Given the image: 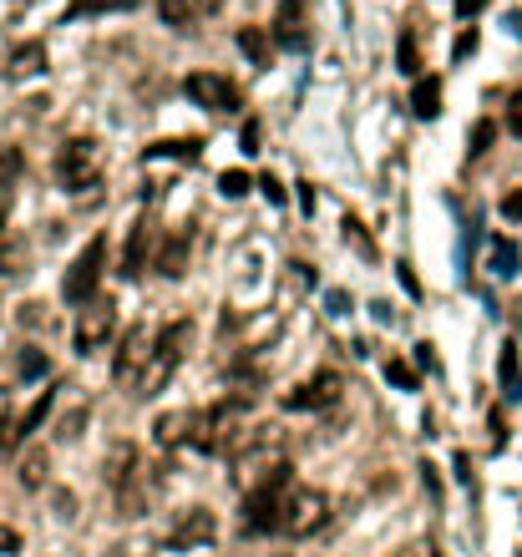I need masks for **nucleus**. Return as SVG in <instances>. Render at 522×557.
<instances>
[{"instance_id":"obj_1","label":"nucleus","mask_w":522,"mask_h":557,"mask_svg":"<svg viewBox=\"0 0 522 557\" xmlns=\"http://www.w3.org/2000/svg\"><path fill=\"white\" fill-rule=\"evenodd\" d=\"M244 441H249V401L244 395H234V401H223L213 411H193L188 446H198L208 456H234Z\"/></svg>"},{"instance_id":"obj_2","label":"nucleus","mask_w":522,"mask_h":557,"mask_svg":"<svg viewBox=\"0 0 522 557\" xmlns=\"http://www.w3.org/2000/svg\"><path fill=\"white\" fill-rule=\"evenodd\" d=\"M188 345H193V325L188 320H173L158 340H153V360H147V370H142V380L132 385V395H142V401H153V395L178 375V365H183V355H188Z\"/></svg>"},{"instance_id":"obj_3","label":"nucleus","mask_w":522,"mask_h":557,"mask_svg":"<svg viewBox=\"0 0 522 557\" xmlns=\"http://www.w3.org/2000/svg\"><path fill=\"white\" fill-rule=\"evenodd\" d=\"M284 502H289V471L274 476V482H264V487H249V492H244V517H239L244 537L279 532V527H284Z\"/></svg>"},{"instance_id":"obj_4","label":"nucleus","mask_w":522,"mask_h":557,"mask_svg":"<svg viewBox=\"0 0 522 557\" xmlns=\"http://www.w3.org/2000/svg\"><path fill=\"white\" fill-rule=\"evenodd\" d=\"M234 466H239V482L249 492V487H264V482H274V476L289 471V451L279 446L274 431H259V441H244L234 451Z\"/></svg>"},{"instance_id":"obj_5","label":"nucleus","mask_w":522,"mask_h":557,"mask_svg":"<svg viewBox=\"0 0 522 557\" xmlns=\"http://www.w3.org/2000/svg\"><path fill=\"white\" fill-rule=\"evenodd\" d=\"M56 178L66 193H82L102 178V147L92 137H71L61 152H56Z\"/></svg>"},{"instance_id":"obj_6","label":"nucleus","mask_w":522,"mask_h":557,"mask_svg":"<svg viewBox=\"0 0 522 557\" xmlns=\"http://www.w3.org/2000/svg\"><path fill=\"white\" fill-rule=\"evenodd\" d=\"M325 522H330V497H325L320 487H289L284 527H279V532H289L294 542H300V537H315Z\"/></svg>"},{"instance_id":"obj_7","label":"nucleus","mask_w":522,"mask_h":557,"mask_svg":"<svg viewBox=\"0 0 522 557\" xmlns=\"http://www.w3.org/2000/svg\"><path fill=\"white\" fill-rule=\"evenodd\" d=\"M102 264H107V238H92V244L71 259L66 279H61V299L66 304H87L97 299V279H102Z\"/></svg>"},{"instance_id":"obj_8","label":"nucleus","mask_w":522,"mask_h":557,"mask_svg":"<svg viewBox=\"0 0 522 557\" xmlns=\"http://www.w3.org/2000/svg\"><path fill=\"white\" fill-rule=\"evenodd\" d=\"M112 330H117V304H112L107 294L87 299L82 314H77V350H82V355L102 350V345L112 340Z\"/></svg>"},{"instance_id":"obj_9","label":"nucleus","mask_w":522,"mask_h":557,"mask_svg":"<svg viewBox=\"0 0 522 557\" xmlns=\"http://www.w3.org/2000/svg\"><path fill=\"white\" fill-rule=\"evenodd\" d=\"M183 92L203 112H239V87L229 82V76H218V71H193L183 82Z\"/></svg>"},{"instance_id":"obj_10","label":"nucleus","mask_w":522,"mask_h":557,"mask_svg":"<svg viewBox=\"0 0 522 557\" xmlns=\"http://www.w3.org/2000/svg\"><path fill=\"white\" fill-rule=\"evenodd\" d=\"M274 46L284 51H310V11H305V0H279L274 6V26H269Z\"/></svg>"},{"instance_id":"obj_11","label":"nucleus","mask_w":522,"mask_h":557,"mask_svg":"<svg viewBox=\"0 0 522 557\" xmlns=\"http://www.w3.org/2000/svg\"><path fill=\"white\" fill-rule=\"evenodd\" d=\"M213 537H218L213 512H203V507H183V512L173 517V527H168L163 547H173V552H193V547H208Z\"/></svg>"},{"instance_id":"obj_12","label":"nucleus","mask_w":522,"mask_h":557,"mask_svg":"<svg viewBox=\"0 0 522 557\" xmlns=\"http://www.w3.org/2000/svg\"><path fill=\"white\" fill-rule=\"evenodd\" d=\"M147 360H153V330H127V340H122V350H117V360H112V380L117 385H137L142 380V370H147Z\"/></svg>"},{"instance_id":"obj_13","label":"nucleus","mask_w":522,"mask_h":557,"mask_svg":"<svg viewBox=\"0 0 522 557\" xmlns=\"http://www.w3.org/2000/svg\"><path fill=\"white\" fill-rule=\"evenodd\" d=\"M335 390H340V380L325 370V375H315V380H305V385H294V390L284 395V411H320V406L335 401Z\"/></svg>"},{"instance_id":"obj_14","label":"nucleus","mask_w":522,"mask_h":557,"mask_svg":"<svg viewBox=\"0 0 522 557\" xmlns=\"http://www.w3.org/2000/svg\"><path fill=\"white\" fill-rule=\"evenodd\" d=\"M147 249H153V218H137L127 228V244H122V279H137L147 269Z\"/></svg>"},{"instance_id":"obj_15","label":"nucleus","mask_w":522,"mask_h":557,"mask_svg":"<svg viewBox=\"0 0 522 557\" xmlns=\"http://www.w3.org/2000/svg\"><path fill=\"white\" fill-rule=\"evenodd\" d=\"M46 71V46L41 41H21L11 56H6V76L11 82H31V76Z\"/></svg>"},{"instance_id":"obj_16","label":"nucleus","mask_w":522,"mask_h":557,"mask_svg":"<svg viewBox=\"0 0 522 557\" xmlns=\"http://www.w3.org/2000/svg\"><path fill=\"white\" fill-rule=\"evenodd\" d=\"M188 244H193L188 228H178L173 238H163V244H158V274L183 279V274H188Z\"/></svg>"},{"instance_id":"obj_17","label":"nucleus","mask_w":522,"mask_h":557,"mask_svg":"<svg viewBox=\"0 0 522 557\" xmlns=\"http://www.w3.org/2000/svg\"><path fill=\"white\" fill-rule=\"evenodd\" d=\"M153 436H158V446H183V441L193 436V411H168V416H158V421H153Z\"/></svg>"},{"instance_id":"obj_18","label":"nucleus","mask_w":522,"mask_h":557,"mask_svg":"<svg viewBox=\"0 0 522 557\" xmlns=\"http://www.w3.org/2000/svg\"><path fill=\"white\" fill-rule=\"evenodd\" d=\"M487 269H492L497 279H512V274L522 269V249L512 244V238H492V244H487Z\"/></svg>"},{"instance_id":"obj_19","label":"nucleus","mask_w":522,"mask_h":557,"mask_svg":"<svg viewBox=\"0 0 522 557\" xmlns=\"http://www.w3.org/2000/svg\"><path fill=\"white\" fill-rule=\"evenodd\" d=\"M239 51L264 71V66L274 61V36H269V31H259V26H239Z\"/></svg>"},{"instance_id":"obj_20","label":"nucleus","mask_w":522,"mask_h":557,"mask_svg":"<svg viewBox=\"0 0 522 557\" xmlns=\"http://www.w3.org/2000/svg\"><path fill=\"white\" fill-rule=\"evenodd\" d=\"M411 112H416L421 122H431V117L441 112V82H436V76H416V87H411Z\"/></svg>"},{"instance_id":"obj_21","label":"nucleus","mask_w":522,"mask_h":557,"mask_svg":"<svg viewBox=\"0 0 522 557\" xmlns=\"http://www.w3.org/2000/svg\"><path fill=\"white\" fill-rule=\"evenodd\" d=\"M497 380H502V395L517 406V401H522V365H517V345H502V355H497Z\"/></svg>"},{"instance_id":"obj_22","label":"nucleus","mask_w":522,"mask_h":557,"mask_svg":"<svg viewBox=\"0 0 522 557\" xmlns=\"http://www.w3.org/2000/svg\"><path fill=\"white\" fill-rule=\"evenodd\" d=\"M142 0H71L66 6V21H82V16H112V11H132Z\"/></svg>"},{"instance_id":"obj_23","label":"nucleus","mask_w":522,"mask_h":557,"mask_svg":"<svg viewBox=\"0 0 522 557\" xmlns=\"http://www.w3.org/2000/svg\"><path fill=\"white\" fill-rule=\"evenodd\" d=\"M46 416H51V390L46 395H36V401H31V411L16 421V441H26V436H36L41 426H46Z\"/></svg>"},{"instance_id":"obj_24","label":"nucleus","mask_w":522,"mask_h":557,"mask_svg":"<svg viewBox=\"0 0 522 557\" xmlns=\"http://www.w3.org/2000/svg\"><path fill=\"white\" fill-rule=\"evenodd\" d=\"M158 16H163V26H173V31H188L193 26V0H158Z\"/></svg>"},{"instance_id":"obj_25","label":"nucleus","mask_w":522,"mask_h":557,"mask_svg":"<svg viewBox=\"0 0 522 557\" xmlns=\"http://www.w3.org/2000/svg\"><path fill=\"white\" fill-rule=\"evenodd\" d=\"M147 157H178V163H193V157H198V142H193V137H178V142H153V147H147Z\"/></svg>"},{"instance_id":"obj_26","label":"nucleus","mask_w":522,"mask_h":557,"mask_svg":"<svg viewBox=\"0 0 522 557\" xmlns=\"http://www.w3.org/2000/svg\"><path fill=\"white\" fill-rule=\"evenodd\" d=\"M396 66H401L406 76H421V51H416L411 31H401V46H396Z\"/></svg>"},{"instance_id":"obj_27","label":"nucleus","mask_w":522,"mask_h":557,"mask_svg":"<svg viewBox=\"0 0 522 557\" xmlns=\"http://www.w3.org/2000/svg\"><path fill=\"white\" fill-rule=\"evenodd\" d=\"M386 380H391L396 390H416V370H411L406 360H386Z\"/></svg>"},{"instance_id":"obj_28","label":"nucleus","mask_w":522,"mask_h":557,"mask_svg":"<svg viewBox=\"0 0 522 557\" xmlns=\"http://www.w3.org/2000/svg\"><path fill=\"white\" fill-rule=\"evenodd\" d=\"M218 188H223V193H229V198H244V193H249L254 183H249V173H244V168H229V173H223V178H218Z\"/></svg>"},{"instance_id":"obj_29","label":"nucleus","mask_w":522,"mask_h":557,"mask_svg":"<svg viewBox=\"0 0 522 557\" xmlns=\"http://www.w3.org/2000/svg\"><path fill=\"white\" fill-rule=\"evenodd\" d=\"M0 446H16V421H11V390H0Z\"/></svg>"},{"instance_id":"obj_30","label":"nucleus","mask_w":522,"mask_h":557,"mask_svg":"<svg viewBox=\"0 0 522 557\" xmlns=\"http://www.w3.org/2000/svg\"><path fill=\"white\" fill-rule=\"evenodd\" d=\"M16 370H21L26 380H41V375H46V355H41V350H21Z\"/></svg>"},{"instance_id":"obj_31","label":"nucleus","mask_w":522,"mask_h":557,"mask_svg":"<svg viewBox=\"0 0 522 557\" xmlns=\"http://www.w3.org/2000/svg\"><path fill=\"white\" fill-rule=\"evenodd\" d=\"M492 142H497V127H492V122H477V127H472V157H482Z\"/></svg>"},{"instance_id":"obj_32","label":"nucleus","mask_w":522,"mask_h":557,"mask_svg":"<svg viewBox=\"0 0 522 557\" xmlns=\"http://www.w3.org/2000/svg\"><path fill=\"white\" fill-rule=\"evenodd\" d=\"M41 471H46V456H41V451H31V456H26V466H21V482H26V487H41Z\"/></svg>"},{"instance_id":"obj_33","label":"nucleus","mask_w":522,"mask_h":557,"mask_svg":"<svg viewBox=\"0 0 522 557\" xmlns=\"http://www.w3.org/2000/svg\"><path fill=\"white\" fill-rule=\"evenodd\" d=\"M502 218H507V223H522V188H512V193L502 198Z\"/></svg>"},{"instance_id":"obj_34","label":"nucleus","mask_w":522,"mask_h":557,"mask_svg":"<svg viewBox=\"0 0 522 557\" xmlns=\"http://www.w3.org/2000/svg\"><path fill=\"white\" fill-rule=\"evenodd\" d=\"M21 552V532L16 527H0V557H16Z\"/></svg>"},{"instance_id":"obj_35","label":"nucleus","mask_w":522,"mask_h":557,"mask_svg":"<svg viewBox=\"0 0 522 557\" xmlns=\"http://www.w3.org/2000/svg\"><path fill=\"white\" fill-rule=\"evenodd\" d=\"M11 203H16V188H11V178H0V228L11 218Z\"/></svg>"},{"instance_id":"obj_36","label":"nucleus","mask_w":522,"mask_h":557,"mask_svg":"<svg viewBox=\"0 0 522 557\" xmlns=\"http://www.w3.org/2000/svg\"><path fill=\"white\" fill-rule=\"evenodd\" d=\"M507 127H512V137H522V92H517L512 107H507Z\"/></svg>"},{"instance_id":"obj_37","label":"nucleus","mask_w":522,"mask_h":557,"mask_svg":"<svg viewBox=\"0 0 522 557\" xmlns=\"http://www.w3.org/2000/svg\"><path fill=\"white\" fill-rule=\"evenodd\" d=\"M259 188H264V198H269V203H284V188H279V178H269V173H264V178H259Z\"/></svg>"},{"instance_id":"obj_38","label":"nucleus","mask_w":522,"mask_h":557,"mask_svg":"<svg viewBox=\"0 0 522 557\" xmlns=\"http://www.w3.org/2000/svg\"><path fill=\"white\" fill-rule=\"evenodd\" d=\"M239 142H244V152H254V147H259V122H244Z\"/></svg>"},{"instance_id":"obj_39","label":"nucleus","mask_w":522,"mask_h":557,"mask_svg":"<svg viewBox=\"0 0 522 557\" xmlns=\"http://www.w3.org/2000/svg\"><path fill=\"white\" fill-rule=\"evenodd\" d=\"M482 6H487V0H457V16H462V21H472Z\"/></svg>"},{"instance_id":"obj_40","label":"nucleus","mask_w":522,"mask_h":557,"mask_svg":"<svg viewBox=\"0 0 522 557\" xmlns=\"http://www.w3.org/2000/svg\"><path fill=\"white\" fill-rule=\"evenodd\" d=\"M193 11H203V16H218V11H223V0H193Z\"/></svg>"},{"instance_id":"obj_41","label":"nucleus","mask_w":522,"mask_h":557,"mask_svg":"<svg viewBox=\"0 0 522 557\" xmlns=\"http://www.w3.org/2000/svg\"><path fill=\"white\" fill-rule=\"evenodd\" d=\"M472 51H477V36H472V31H467V36H462V41H457V56H472Z\"/></svg>"},{"instance_id":"obj_42","label":"nucleus","mask_w":522,"mask_h":557,"mask_svg":"<svg viewBox=\"0 0 522 557\" xmlns=\"http://www.w3.org/2000/svg\"><path fill=\"white\" fill-rule=\"evenodd\" d=\"M517 557H522V552H517Z\"/></svg>"}]
</instances>
